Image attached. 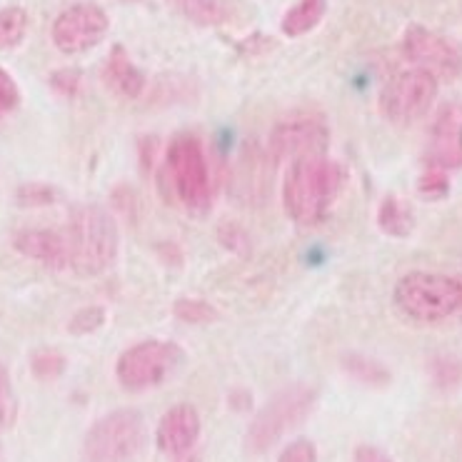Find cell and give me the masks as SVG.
<instances>
[{
    "mask_svg": "<svg viewBox=\"0 0 462 462\" xmlns=\"http://www.w3.org/2000/svg\"><path fill=\"white\" fill-rule=\"evenodd\" d=\"M345 185V171L325 155L292 161L285 185L282 205L298 226H318L325 220Z\"/></svg>",
    "mask_w": 462,
    "mask_h": 462,
    "instance_id": "1",
    "label": "cell"
},
{
    "mask_svg": "<svg viewBox=\"0 0 462 462\" xmlns=\"http://www.w3.org/2000/svg\"><path fill=\"white\" fill-rule=\"evenodd\" d=\"M68 265L78 275L96 278L118 258V223L103 205H78L68 220Z\"/></svg>",
    "mask_w": 462,
    "mask_h": 462,
    "instance_id": "2",
    "label": "cell"
},
{
    "mask_svg": "<svg viewBox=\"0 0 462 462\" xmlns=\"http://www.w3.org/2000/svg\"><path fill=\"white\" fill-rule=\"evenodd\" d=\"M393 300L402 315L418 323H440L462 310V282L452 275L412 270L402 275L393 291Z\"/></svg>",
    "mask_w": 462,
    "mask_h": 462,
    "instance_id": "3",
    "label": "cell"
},
{
    "mask_svg": "<svg viewBox=\"0 0 462 462\" xmlns=\"http://www.w3.org/2000/svg\"><path fill=\"white\" fill-rule=\"evenodd\" d=\"M148 445V425L138 410H113L93 422L83 440L86 462H133Z\"/></svg>",
    "mask_w": 462,
    "mask_h": 462,
    "instance_id": "4",
    "label": "cell"
},
{
    "mask_svg": "<svg viewBox=\"0 0 462 462\" xmlns=\"http://www.w3.org/2000/svg\"><path fill=\"white\" fill-rule=\"evenodd\" d=\"M315 390L310 385L282 387L268 400V405L253 418L245 435V448L253 455L268 452L285 435L295 430L315 408Z\"/></svg>",
    "mask_w": 462,
    "mask_h": 462,
    "instance_id": "5",
    "label": "cell"
},
{
    "mask_svg": "<svg viewBox=\"0 0 462 462\" xmlns=\"http://www.w3.org/2000/svg\"><path fill=\"white\" fill-rule=\"evenodd\" d=\"M165 165L171 172L175 195L180 198L185 210H190L193 216L208 213V208L213 203V185H210L203 143L190 133L175 135L168 145Z\"/></svg>",
    "mask_w": 462,
    "mask_h": 462,
    "instance_id": "6",
    "label": "cell"
},
{
    "mask_svg": "<svg viewBox=\"0 0 462 462\" xmlns=\"http://www.w3.org/2000/svg\"><path fill=\"white\" fill-rule=\"evenodd\" d=\"M183 363L180 345L168 340H145L128 347L116 363V377L130 393H143L165 383Z\"/></svg>",
    "mask_w": 462,
    "mask_h": 462,
    "instance_id": "7",
    "label": "cell"
},
{
    "mask_svg": "<svg viewBox=\"0 0 462 462\" xmlns=\"http://www.w3.org/2000/svg\"><path fill=\"white\" fill-rule=\"evenodd\" d=\"M435 97H438V78L422 68H410L387 80L385 88L380 90L377 108L390 123L410 125L432 108Z\"/></svg>",
    "mask_w": 462,
    "mask_h": 462,
    "instance_id": "8",
    "label": "cell"
},
{
    "mask_svg": "<svg viewBox=\"0 0 462 462\" xmlns=\"http://www.w3.org/2000/svg\"><path fill=\"white\" fill-rule=\"evenodd\" d=\"M108 13L96 3H76L53 23V43L60 53L80 55L96 48L108 35Z\"/></svg>",
    "mask_w": 462,
    "mask_h": 462,
    "instance_id": "9",
    "label": "cell"
},
{
    "mask_svg": "<svg viewBox=\"0 0 462 462\" xmlns=\"http://www.w3.org/2000/svg\"><path fill=\"white\" fill-rule=\"evenodd\" d=\"M402 53L408 60L428 70L435 78H455L462 70V53L442 38L440 32L428 31L425 25H410L402 35Z\"/></svg>",
    "mask_w": 462,
    "mask_h": 462,
    "instance_id": "10",
    "label": "cell"
},
{
    "mask_svg": "<svg viewBox=\"0 0 462 462\" xmlns=\"http://www.w3.org/2000/svg\"><path fill=\"white\" fill-rule=\"evenodd\" d=\"M268 145L278 161L318 158L330 148V130L315 118H292L273 128Z\"/></svg>",
    "mask_w": 462,
    "mask_h": 462,
    "instance_id": "11",
    "label": "cell"
},
{
    "mask_svg": "<svg viewBox=\"0 0 462 462\" xmlns=\"http://www.w3.org/2000/svg\"><path fill=\"white\" fill-rule=\"evenodd\" d=\"M198 438H200V415L188 402L168 410L155 430V442L161 452L172 457H183L188 452H193Z\"/></svg>",
    "mask_w": 462,
    "mask_h": 462,
    "instance_id": "12",
    "label": "cell"
},
{
    "mask_svg": "<svg viewBox=\"0 0 462 462\" xmlns=\"http://www.w3.org/2000/svg\"><path fill=\"white\" fill-rule=\"evenodd\" d=\"M428 161L442 171L462 168V106L457 103L445 106L432 123Z\"/></svg>",
    "mask_w": 462,
    "mask_h": 462,
    "instance_id": "13",
    "label": "cell"
},
{
    "mask_svg": "<svg viewBox=\"0 0 462 462\" xmlns=\"http://www.w3.org/2000/svg\"><path fill=\"white\" fill-rule=\"evenodd\" d=\"M13 247L25 255V258L35 260L41 265H48L53 270L68 268V240L55 230L48 227H25L13 236Z\"/></svg>",
    "mask_w": 462,
    "mask_h": 462,
    "instance_id": "14",
    "label": "cell"
},
{
    "mask_svg": "<svg viewBox=\"0 0 462 462\" xmlns=\"http://www.w3.org/2000/svg\"><path fill=\"white\" fill-rule=\"evenodd\" d=\"M103 78H106L110 90L120 97H140V93L145 90V76H143V70L130 60L128 53L120 45H116L113 53L108 55Z\"/></svg>",
    "mask_w": 462,
    "mask_h": 462,
    "instance_id": "15",
    "label": "cell"
},
{
    "mask_svg": "<svg viewBox=\"0 0 462 462\" xmlns=\"http://www.w3.org/2000/svg\"><path fill=\"white\" fill-rule=\"evenodd\" d=\"M172 11L180 13L185 21L203 25V28H216L223 25L230 15L227 0H168Z\"/></svg>",
    "mask_w": 462,
    "mask_h": 462,
    "instance_id": "16",
    "label": "cell"
},
{
    "mask_svg": "<svg viewBox=\"0 0 462 462\" xmlns=\"http://www.w3.org/2000/svg\"><path fill=\"white\" fill-rule=\"evenodd\" d=\"M325 13H328V0H298L291 11L282 15L280 31L288 38H300L323 21Z\"/></svg>",
    "mask_w": 462,
    "mask_h": 462,
    "instance_id": "17",
    "label": "cell"
},
{
    "mask_svg": "<svg viewBox=\"0 0 462 462\" xmlns=\"http://www.w3.org/2000/svg\"><path fill=\"white\" fill-rule=\"evenodd\" d=\"M377 226L390 237H408L415 230V213L398 195H387L377 210Z\"/></svg>",
    "mask_w": 462,
    "mask_h": 462,
    "instance_id": "18",
    "label": "cell"
},
{
    "mask_svg": "<svg viewBox=\"0 0 462 462\" xmlns=\"http://www.w3.org/2000/svg\"><path fill=\"white\" fill-rule=\"evenodd\" d=\"M343 370L363 385L385 387L390 383V370L383 363H377L375 357H367V355L347 353L343 357Z\"/></svg>",
    "mask_w": 462,
    "mask_h": 462,
    "instance_id": "19",
    "label": "cell"
},
{
    "mask_svg": "<svg viewBox=\"0 0 462 462\" xmlns=\"http://www.w3.org/2000/svg\"><path fill=\"white\" fill-rule=\"evenodd\" d=\"M28 32V13L11 5L0 11V51H11Z\"/></svg>",
    "mask_w": 462,
    "mask_h": 462,
    "instance_id": "20",
    "label": "cell"
},
{
    "mask_svg": "<svg viewBox=\"0 0 462 462\" xmlns=\"http://www.w3.org/2000/svg\"><path fill=\"white\" fill-rule=\"evenodd\" d=\"M15 200L23 208H43V205H53L60 200V190L53 185L45 183H28L21 185L15 190Z\"/></svg>",
    "mask_w": 462,
    "mask_h": 462,
    "instance_id": "21",
    "label": "cell"
},
{
    "mask_svg": "<svg viewBox=\"0 0 462 462\" xmlns=\"http://www.w3.org/2000/svg\"><path fill=\"white\" fill-rule=\"evenodd\" d=\"M418 193L420 198H425V200H442L445 195L450 193V178H448V171L430 165L428 171L420 175Z\"/></svg>",
    "mask_w": 462,
    "mask_h": 462,
    "instance_id": "22",
    "label": "cell"
},
{
    "mask_svg": "<svg viewBox=\"0 0 462 462\" xmlns=\"http://www.w3.org/2000/svg\"><path fill=\"white\" fill-rule=\"evenodd\" d=\"M175 318L178 320H183V323H195V325H203L210 323V320H216L217 310L213 305H208L205 300H195V298H183V300L175 302Z\"/></svg>",
    "mask_w": 462,
    "mask_h": 462,
    "instance_id": "23",
    "label": "cell"
},
{
    "mask_svg": "<svg viewBox=\"0 0 462 462\" xmlns=\"http://www.w3.org/2000/svg\"><path fill=\"white\" fill-rule=\"evenodd\" d=\"M15 418H18V400H15V393H13L8 367L0 363V430L13 428Z\"/></svg>",
    "mask_w": 462,
    "mask_h": 462,
    "instance_id": "24",
    "label": "cell"
},
{
    "mask_svg": "<svg viewBox=\"0 0 462 462\" xmlns=\"http://www.w3.org/2000/svg\"><path fill=\"white\" fill-rule=\"evenodd\" d=\"M31 367L38 380H55V377L63 375L65 370V357L58 350H38L31 357Z\"/></svg>",
    "mask_w": 462,
    "mask_h": 462,
    "instance_id": "25",
    "label": "cell"
},
{
    "mask_svg": "<svg viewBox=\"0 0 462 462\" xmlns=\"http://www.w3.org/2000/svg\"><path fill=\"white\" fill-rule=\"evenodd\" d=\"M430 375L432 383L440 387V390H452L457 387L462 377V365L455 357H435L430 363Z\"/></svg>",
    "mask_w": 462,
    "mask_h": 462,
    "instance_id": "26",
    "label": "cell"
},
{
    "mask_svg": "<svg viewBox=\"0 0 462 462\" xmlns=\"http://www.w3.org/2000/svg\"><path fill=\"white\" fill-rule=\"evenodd\" d=\"M103 325H106V310L100 305H90V308H83L70 318L68 330L73 335H90L100 330Z\"/></svg>",
    "mask_w": 462,
    "mask_h": 462,
    "instance_id": "27",
    "label": "cell"
},
{
    "mask_svg": "<svg viewBox=\"0 0 462 462\" xmlns=\"http://www.w3.org/2000/svg\"><path fill=\"white\" fill-rule=\"evenodd\" d=\"M278 462H318V448L312 440H292L285 450L280 452Z\"/></svg>",
    "mask_w": 462,
    "mask_h": 462,
    "instance_id": "28",
    "label": "cell"
},
{
    "mask_svg": "<svg viewBox=\"0 0 462 462\" xmlns=\"http://www.w3.org/2000/svg\"><path fill=\"white\" fill-rule=\"evenodd\" d=\"M18 106H21V88L5 68H0V113L15 110Z\"/></svg>",
    "mask_w": 462,
    "mask_h": 462,
    "instance_id": "29",
    "label": "cell"
},
{
    "mask_svg": "<svg viewBox=\"0 0 462 462\" xmlns=\"http://www.w3.org/2000/svg\"><path fill=\"white\" fill-rule=\"evenodd\" d=\"M217 236H220V243L227 247V250H233V253H245L247 250V233L243 230L240 226H236V223H223V226L217 227Z\"/></svg>",
    "mask_w": 462,
    "mask_h": 462,
    "instance_id": "30",
    "label": "cell"
},
{
    "mask_svg": "<svg viewBox=\"0 0 462 462\" xmlns=\"http://www.w3.org/2000/svg\"><path fill=\"white\" fill-rule=\"evenodd\" d=\"M51 83L58 93H63V96H76L78 88H80V73L78 70H58L51 78Z\"/></svg>",
    "mask_w": 462,
    "mask_h": 462,
    "instance_id": "31",
    "label": "cell"
},
{
    "mask_svg": "<svg viewBox=\"0 0 462 462\" xmlns=\"http://www.w3.org/2000/svg\"><path fill=\"white\" fill-rule=\"evenodd\" d=\"M355 462H393L390 460V455L383 452L375 445H360L357 450H355Z\"/></svg>",
    "mask_w": 462,
    "mask_h": 462,
    "instance_id": "32",
    "label": "cell"
},
{
    "mask_svg": "<svg viewBox=\"0 0 462 462\" xmlns=\"http://www.w3.org/2000/svg\"><path fill=\"white\" fill-rule=\"evenodd\" d=\"M0 462H5V460H3V448H0Z\"/></svg>",
    "mask_w": 462,
    "mask_h": 462,
    "instance_id": "33",
    "label": "cell"
}]
</instances>
